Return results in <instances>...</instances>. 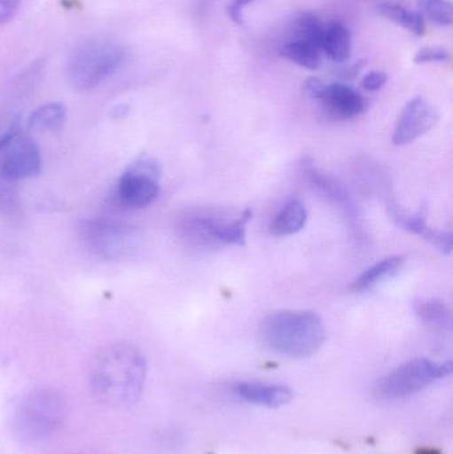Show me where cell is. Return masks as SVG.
Segmentation results:
<instances>
[{
    "instance_id": "1",
    "label": "cell",
    "mask_w": 453,
    "mask_h": 454,
    "mask_svg": "<svg viewBox=\"0 0 453 454\" xmlns=\"http://www.w3.org/2000/svg\"><path fill=\"white\" fill-rule=\"evenodd\" d=\"M146 360L137 347L116 343L100 349L90 367V388L100 404L113 410L140 400L146 380Z\"/></svg>"
},
{
    "instance_id": "2",
    "label": "cell",
    "mask_w": 453,
    "mask_h": 454,
    "mask_svg": "<svg viewBox=\"0 0 453 454\" xmlns=\"http://www.w3.org/2000/svg\"><path fill=\"white\" fill-rule=\"evenodd\" d=\"M66 402L50 387H37L21 395L11 408V434L23 444H35L52 436L63 426Z\"/></svg>"
},
{
    "instance_id": "3",
    "label": "cell",
    "mask_w": 453,
    "mask_h": 454,
    "mask_svg": "<svg viewBox=\"0 0 453 454\" xmlns=\"http://www.w3.org/2000/svg\"><path fill=\"white\" fill-rule=\"evenodd\" d=\"M263 341L269 348L293 359L313 356L324 346L326 330L313 311H279L262 323Z\"/></svg>"
},
{
    "instance_id": "4",
    "label": "cell",
    "mask_w": 453,
    "mask_h": 454,
    "mask_svg": "<svg viewBox=\"0 0 453 454\" xmlns=\"http://www.w3.org/2000/svg\"><path fill=\"white\" fill-rule=\"evenodd\" d=\"M124 45L108 37H93L80 43L66 66V82L74 90H90L103 84L124 63Z\"/></svg>"
},
{
    "instance_id": "5",
    "label": "cell",
    "mask_w": 453,
    "mask_h": 454,
    "mask_svg": "<svg viewBox=\"0 0 453 454\" xmlns=\"http://www.w3.org/2000/svg\"><path fill=\"white\" fill-rule=\"evenodd\" d=\"M80 238L85 247L98 258L120 261L140 248L141 231L137 226L112 218H93L82 223Z\"/></svg>"
},
{
    "instance_id": "6",
    "label": "cell",
    "mask_w": 453,
    "mask_h": 454,
    "mask_svg": "<svg viewBox=\"0 0 453 454\" xmlns=\"http://www.w3.org/2000/svg\"><path fill=\"white\" fill-rule=\"evenodd\" d=\"M451 363H436L426 357L409 360L377 381L374 395L378 400H399L427 388L433 381L451 373Z\"/></svg>"
},
{
    "instance_id": "7",
    "label": "cell",
    "mask_w": 453,
    "mask_h": 454,
    "mask_svg": "<svg viewBox=\"0 0 453 454\" xmlns=\"http://www.w3.org/2000/svg\"><path fill=\"white\" fill-rule=\"evenodd\" d=\"M161 168L151 157H140L117 181L113 201L125 210H138L156 201L160 194Z\"/></svg>"
},
{
    "instance_id": "8",
    "label": "cell",
    "mask_w": 453,
    "mask_h": 454,
    "mask_svg": "<svg viewBox=\"0 0 453 454\" xmlns=\"http://www.w3.org/2000/svg\"><path fill=\"white\" fill-rule=\"evenodd\" d=\"M42 170L39 146L23 128L16 130L0 148V177L11 184L28 180Z\"/></svg>"
},
{
    "instance_id": "9",
    "label": "cell",
    "mask_w": 453,
    "mask_h": 454,
    "mask_svg": "<svg viewBox=\"0 0 453 454\" xmlns=\"http://www.w3.org/2000/svg\"><path fill=\"white\" fill-rule=\"evenodd\" d=\"M252 210H245L237 220L225 221L217 218H186L181 223V231L185 237L196 239L217 240L223 245L244 246L246 240V226L252 221Z\"/></svg>"
},
{
    "instance_id": "10",
    "label": "cell",
    "mask_w": 453,
    "mask_h": 454,
    "mask_svg": "<svg viewBox=\"0 0 453 454\" xmlns=\"http://www.w3.org/2000/svg\"><path fill=\"white\" fill-rule=\"evenodd\" d=\"M438 121V111L427 100L423 98H412L404 106L396 122L394 144L398 146L409 145L430 132Z\"/></svg>"
},
{
    "instance_id": "11",
    "label": "cell",
    "mask_w": 453,
    "mask_h": 454,
    "mask_svg": "<svg viewBox=\"0 0 453 454\" xmlns=\"http://www.w3.org/2000/svg\"><path fill=\"white\" fill-rule=\"evenodd\" d=\"M388 213L391 218L395 221L396 225L403 227L412 234L419 235L423 239L428 240L431 245L444 254H449L453 247V235L449 231H441V230L433 229L428 226L427 218H426V210L420 209L415 215H409L399 207L396 201H388Z\"/></svg>"
},
{
    "instance_id": "12",
    "label": "cell",
    "mask_w": 453,
    "mask_h": 454,
    "mask_svg": "<svg viewBox=\"0 0 453 454\" xmlns=\"http://www.w3.org/2000/svg\"><path fill=\"white\" fill-rule=\"evenodd\" d=\"M319 101L327 114L337 120L354 119L363 114L366 109V100L363 96L354 88L340 82L326 84Z\"/></svg>"
},
{
    "instance_id": "13",
    "label": "cell",
    "mask_w": 453,
    "mask_h": 454,
    "mask_svg": "<svg viewBox=\"0 0 453 454\" xmlns=\"http://www.w3.org/2000/svg\"><path fill=\"white\" fill-rule=\"evenodd\" d=\"M234 392L250 404L266 408H281L289 404L294 392L284 384H262L242 381L234 386Z\"/></svg>"
},
{
    "instance_id": "14",
    "label": "cell",
    "mask_w": 453,
    "mask_h": 454,
    "mask_svg": "<svg viewBox=\"0 0 453 454\" xmlns=\"http://www.w3.org/2000/svg\"><path fill=\"white\" fill-rule=\"evenodd\" d=\"M302 172L314 188L318 189L327 199L340 205V207H342L346 213L353 215V200H351L350 194L346 192V189L338 181L324 175L318 168L314 167V162L309 159H305L302 161Z\"/></svg>"
},
{
    "instance_id": "15",
    "label": "cell",
    "mask_w": 453,
    "mask_h": 454,
    "mask_svg": "<svg viewBox=\"0 0 453 454\" xmlns=\"http://www.w3.org/2000/svg\"><path fill=\"white\" fill-rule=\"evenodd\" d=\"M404 258L402 255L388 256L378 263L372 264L371 267L362 272L353 285L351 290L354 293H363V291L371 290L375 286L390 278L395 277L402 269H403Z\"/></svg>"
},
{
    "instance_id": "16",
    "label": "cell",
    "mask_w": 453,
    "mask_h": 454,
    "mask_svg": "<svg viewBox=\"0 0 453 454\" xmlns=\"http://www.w3.org/2000/svg\"><path fill=\"white\" fill-rule=\"evenodd\" d=\"M321 51L335 63L348 61L351 55V34L348 27L340 21L326 24L322 35Z\"/></svg>"
},
{
    "instance_id": "17",
    "label": "cell",
    "mask_w": 453,
    "mask_h": 454,
    "mask_svg": "<svg viewBox=\"0 0 453 454\" xmlns=\"http://www.w3.org/2000/svg\"><path fill=\"white\" fill-rule=\"evenodd\" d=\"M66 109L61 103H47L29 114L26 130L28 133H56L63 129Z\"/></svg>"
},
{
    "instance_id": "18",
    "label": "cell",
    "mask_w": 453,
    "mask_h": 454,
    "mask_svg": "<svg viewBox=\"0 0 453 454\" xmlns=\"http://www.w3.org/2000/svg\"><path fill=\"white\" fill-rule=\"evenodd\" d=\"M306 223H308V210L305 205L300 200H292L274 218L270 225V232L277 237L297 234L306 226Z\"/></svg>"
},
{
    "instance_id": "19",
    "label": "cell",
    "mask_w": 453,
    "mask_h": 454,
    "mask_svg": "<svg viewBox=\"0 0 453 454\" xmlns=\"http://www.w3.org/2000/svg\"><path fill=\"white\" fill-rule=\"evenodd\" d=\"M282 55L306 69H318L321 67V51L310 43L297 39L282 47Z\"/></svg>"
},
{
    "instance_id": "20",
    "label": "cell",
    "mask_w": 453,
    "mask_h": 454,
    "mask_svg": "<svg viewBox=\"0 0 453 454\" xmlns=\"http://www.w3.org/2000/svg\"><path fill=\"white\" fill-rule=\"evenodd\" d=\"M378 11H379L385 18L390 19L394 23L404 27V28L414 32V34L422 35L423 32H425V21H423L422 15L407 10L403 5L386 2L378 5Z\"/></svg>"
},
{
    "instance_id": "21",
    "label": "cell",
    "mask_w": 453,
    "mask_h": 454,
    "mask_svg": "<svg viewBox=\"0 0 453 454\" xmlns=\"http://www.w3.org/2000/svg\"><path fill=\"white\" fill-rule=\"evenodd\" d=\"M415 312L420 319L433 327L446 328L451 325V312L449 307L441 301H423L415 304Z\"/></svg>"
},
{
    "instance_id": "22",
    "label": "cell",
    "mask_w": 453,
    "mask_h": 454,
    "mask_svg": "<svg viewBox=\"0 0 453 454\" xmlns=\"http://www.w3.org/2000/svg\"><path fill=\"white\" fill-rule=\"evenodd\" d=\"M422 5L431 21L438 26H451L452 4L449 0H422Z\"/></svg>"
},
{
    "instance_id": "23",
    "label": "cell",
    "mask_w": 453,
    "mask_h": 454,
    "mask_svg": "<svg viewBox=\"0 0 453 454\" xmlns=\"http://www.w3.org/2000/svg\"><path fill=\"white\" fill-rule=\"evenodd\" d=\"M20 207L15 184L8 183L0 177V215L12 217L20 212Z\"/></svg>"
},
{
    "instance_id": "24",
    "label": "cell",
    "mask_w": 453,
    "mask_h": 454,
    "mask_svg": "<svg viewBox=\"0 0 453 454\" xmlns=\"http://www.w3.org/2000/svg\"><path fill=\"white\" fill-rule=\"evenodd\" d=\"M449 51L441 47H425L415 55L414 61L417 64L443 63L449 60Z\"/></svg>"
},
{
    "instance_id": "25",
    "label": "cell",
    "mask_w": 453,
    "mask_h": 454,
    "mask_svg": "<svg viewBox=\"0 0 453 454\" xmlns=\"http://www.w3.org/2000/svg\"><path fill=\"white\" fill-rule=\"evenodd\" d=\"M388 77L385 72L372 71L367 74L366 76L362 80V87L370 92H375V90H382L387 82Z\"/></svg>"
},
{
    "instance_id": "26",
    "label": "cell",
    "mask_w": 453,
    "mask_h": 454,
    "mask_svg": "<svg viewBox=\"0 0 453 454\" xmlns=\"http://www.w3.org/2000/svg\"><path fill=\"white\" fill-rule=\"evenodd\" d=\"M21 0H0V26L8 23L18 12Z\"/></svg>"
},
{
    "instance_id": "27",
    "label": "cell",
    "mask_w": 453,
    "mask_h": 454,
    "mask_svg": "<svg viewBox=\"0 0 453 454\" xmlns=\"http://www.w3.org/2000/svg\"><path fill=\"white\" fill-rule=\"evenodd\" d=\"M324 88H326V82H322V80L316 79V77H313V79L309 80V82H306L305 84V92L308 93L309 96H310L311 98H316V100H319V98H321L322 93H324Z\"/></svg>"
},
{
    "instance_id": "28",
    "label": "cell",
    "mask_w": 453,
    "mask_h": 454,
    "mask_svg": "<svg viewBox=\"0 0 453 454\" xmlns=\"http://www.w3.org/2000/svg\"><path fill=\"white\" fill-rule=\"evenodd\" d=\"M229 15L236 23L241 24L242 20H244V18H242V7L237 5L236 3L229 5Z\"/></svg>"
},
{
    "instance_id": "29",
    "label": "cell",
    "mask_w": 453,
    "mask_h": 454,
    "mask_svg": "<svg viewBox=\"0 0 453 454\" xmlns=\"http://www.w3.org/2000/svg\"><path fill=\"white\" fill-rule=\"evenodd\" d=\"M415 454H441V452L436 448H420Z\"/></svg>"
},
{
    "instance_id": "30",
    "label": "cell",
    "mask_w": 453,
    "mask_h": 454,
    "mask_svg": "<svg viewBox=\"0 0 453 454\" xmlns=\"http://www.w3.org/2000/svg\"><path fill=\"white\" fill-rule=\"evenodd\" d=\"M253 2H255V0H234V3L239 5V7H245V5L250 4Z\"/></svg>"
}]
</instances>
